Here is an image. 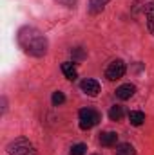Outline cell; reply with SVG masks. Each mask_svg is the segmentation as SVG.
Instances as JSON below:
<instances>
[{
    "instance_id": "obj_16",
    "label": "cell",
    "mask_w": 154,
    "mask_h": 155,
    "mask_svg": "<svg viewBox=\"0 0 154 155\" xmlns=\"http://www.w3.org/2000/svg\"><path fill=\"white\" fill-rule=\"evenodd\" d=\"M51 99H53V105H62V103L65 101V96H64L62 92H54Z\"/></svg>"
},
{
    "instance_id": "obj_7",
    "label": "cell",
    "mask_w": 154,
    "mask_h": 155,
    "mask_svg": "<svg viewBox=\"0 0 154 155\" xmlns=\"http://www.w3.org/2000/svg\"><path fill=\"white\" fill-rule=\"evenodd\" d=\"M107 4H109V0H89V13H91V15L102 13Z\"/></svg>"
},
{
    "instance_id": "obj_2",
    "label": "cell",
    "mask_w": 154,
    "mask_h": 155,
    "mask_svg": "<svg viewBox=\"0 0 154 155\" xmlns=\"http://www.w3.org/2000/svg\"><path fill=\"white\" fill-rule=\"evenodd\" d=\"M7 153L9 155H37V150L27 139H15L13 143L7 144Z\"/></svg>"
},
{
    "instance_id": "obj_8",
    "label": "cell",
    "mask_w": 154,
    "mask_h": 155,
    "mask_svg": "<svg viewBox=\"0 0 154 155\" xmlns=\"http://www.w3.org/2000/svg\"><path fill=\"white\" fill-rule=\"evenodd\" d=\"M143 11H145V16H147V24H149V29H151V33H154V2H149V4H145Z\"/></svg>"
},
{
    "instance_id": "obj_9",
    "label": "cell",
    "mask_w": 154,
    "mask_h": 155,
    "mask_svg": "<svg viewBox=\"0 0 154 155\" xmlns=\"http://www.w3.org/2000/svg\"><path fill=\"white\" fill-rule=\"evenodd\" d=\"M116 141H118L116 132H105V134L100 135V143H102L103 146H114Z\"/></svg>"
},
{
    "instance_id": "obj_3",
    "label": "cell",
    "mask_w": 154,
    "mask_h": 155,
    "mask_svg": "<svg viewBox=\"0 0 154 155\" xmlns=\"http://www.w3.org/2000/svg\"><path fill=\"white\" fill-rule=\"evenodd\" d=\"M78 116H80V128L82 130H89V128L96 126L100 121V114L93 108H82Z\"/></svg>"
},
{
    "instance_id": "obj_17",
    "label": "cell",
    "mask_w": 154,
    "mask_h": 155,
    "mask_svg": "<svg viewBox=\"0 0 154 155\" xmlns=\"http://www.w3.org/2000/svg\"><path fill=\"white\" fill-rule=\"evenodd\" d=\"M54 2H58V4H62V5H65V7H73L78 0H54Z\"/></svg>"
},
{
    "instance_id": "obj_6",
    "label": "cell",
    "mask_w": 154,
    "mask_h": 155,
    "mask_svg": "<svg viewBox=\"0 0 154 155\" xmlns=\"http://www.w3.org/2000/svg\"><path fill=\"white\" fill-rule=\"evenodd\" d=\"M134 92H136V87L134 85H131V83H125V85H121V87H118L116 88V96L120 97V99H131L132 96H134Z\"/></svg>"
},
{
    "instance_id": "obj_14",
    "label": "cell",
    "mask_w": 154,
    "mask_h": 155,
    "mask_svg": "<svg viewBox=\"0 0 154 155\" xmlns=\"http://www.w3.org/2000/svg\"><path fill=\"white\" fill-rule=\"evenodd\" d=\"M85 51L82 49V47H76V49H73V61H82V60H85Z\"/></svg>"
},
{
    "instance_id": "obj_11",
    "label": "cell",
    "mask_w": 154,
    "mask_h": 155,
    "mask_svg": "<svg viewBox=\"0 0 154 155\" xmlns=\"http://www.w3.org/2000/svg\"><path fill=\"white\" fill-rule=\"evenodd\" d=\"M129 121H131V124H132V126H142V124H143V121H145V114H143V112H140V110H134V112H131V114H129Z\"/></svg>"
},
{
    "instance_id": "obj_5",
    "label": "cell",
    "mask_w": 154,
    "mask_h": 155,
    "mask_svg": "<svg viewBox=\"0 0 154 155\" xmlns=\"http://www.w3.org/2000/svg\"><path fill=\"white\" fill-rule=\"evenodd\" d=\"M80 87H82V90L87 94V96H91V97H94V96H98V92H100V83L96 81V79H83L82 83H80Z\"/></svg>"
},
{
    "instance_id": "obj_15",
    "label": "cell",
    "mask_w": 154,
    "mask_h": 155,
    "mask_svg": "<svg viewBox=\"0 0 154 155\" xmlns=\"http://www.w3.org/2000/svg\"><path fill=\"white\" fill-rule=\"evenodd\" d=\"M85 150H87L85 144H82V143H80V144H75V146L71 148V155H83Z\"/></svg>"
},
{
    "instance_id": "obj_13",
    "label": "cell",
    "mask_w": 154,
    "mask_h": 155,
    "mask_svg": "<svg viewBox=\"0 0 154 155\" xmlns=\"http://www.w3.org/2000/svg\"><path fill=\"white\" fill-rule=\"evenodd\" d=\"M109 117H111V121H121V117H123V108H121V107H113V108L109 110Z\"/></svg>"
},
{
    "instance_id": "obj_4",
    "label": "cell",
    "mask_w": 154,
    "mask_h": 155,
    "mask_svg": "<svg viewBox=\"0 0 154 155\" xmlns=\"http://www.w3.org/2000/svg\"><path fill=\"white\" fill-rule=\"evenodd\" d=\"M123 74H125V63H123L121 60L111 61L109 67L105 69V78H107L109 81H116V79L123 78Z\"/></svg>"
},
{
    "instance_id": "obj_12",
    "label": "cell",
    "mask_w": 154,
    "mask_h": 155,
    "mask_svg": "<svg viewBox=\"0 0 154 155\" xmlns=\"http://www.w3.org/2000/svg\"><path fill=\"white\" fill-rule=\"evenodd\" d=\"M134 146L132 144H129V143H123V144H120L118 148H116V155H134Z\"/></svg>"
},
{
    "instance_id": "obj_10",
    "label": "cell",
    "mask_w": 154,
    "mask_h": 155,
    "mask_svg": "<svg viewBox=\"0 0 154 155\" xmlns=\"http://www.w3.org/2000/svg\"><path fill=\"white\" fill-rule=\"evenodd\" d=\"M62 72L65 74L67 79H76V69H75V63H71V61H65V63H62Z\"/></svg>"
},
{
    "instance_id": "obj_1",
    "label": "cell",
    "mask_w": 154,
    "mask_h": 155,
    "mask_svg": "<svg viewBox=\"0 0 154 155\" xmlns=\"http://www.w3.org/2000/svg\"><path fill=\"white\" fill-rule=\"evenodd\" d=\"M18 43L27 54L37 56V58L47 52V38L42 35V31L31 25H26L18 31Z\"/></svg>"
}]
</instances>
